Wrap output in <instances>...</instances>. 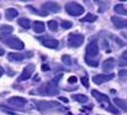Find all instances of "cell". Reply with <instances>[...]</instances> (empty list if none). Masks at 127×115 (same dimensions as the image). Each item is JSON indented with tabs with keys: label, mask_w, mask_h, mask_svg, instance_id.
Returning <instances> with one entry per match:
<instances>
[{
	"label": "cell",
	"mask_w": 127,
	"mask_h": 115,
	"mask_svg": "<svg viewBox=\"0 0 127 115\" xmlns=\"http://www.w3.org/2000/svg\"><path fill=\"white\" fill-rule=\"evenodd\" d=\"M113 101H114V104H116L117 106H120L123 111L127 113V101H126V100H122V99H117V97H116Z\"/></svg>",
	"instance_id": "cell-19"
},
{
	"label": "cell",
	"mask_w": 127,
	"mask_h": 115,
	"mask_svg": "<svg viewBox=\"0 0 127 115\" xmlns=\"http://www.w3.org/2000/svg\"><path fill=\"white\" fill-rule=\"evenodd\" d=\"M112 23L118 29H127V19H122L120 17H112Z\"/></svg>",
	"instance_id": "cell-11"
},
{
	"label": "cell",
	"mask_w": 127,
	"mask_h": 115,
	"mask_svg": "<svg viewBox=\"0 0 127 115\" xmlns=\"http://www.w3.org/2000/svg\"><path fill=\"white\" fill-rule=\"evenodd\" d=\"M76 81H78V78L75 76H70L69 77V83H75Z\"/></svg>",
	"instance_id": "cell-30"
},
{
	"label": "cell",
	"mask_w": 127,
	"mask_h": 115,
	"mask_svg": "<svg viewBox=\"0 0 127 115\" xmlns=\"http://www.w3.org/2000/svg\"><path fill=\"white\" fill-rule=\"evenodd\" d=\"M42 70H43V71H48V70H50V67H48L47 65H42Z\"/></svg>",
	"instance_id": "cell-31"
},
{
	"label": "cell",
	"mask_w": 127,
	"mask_h": 115,
	"mask_svg": "<svg viewBox=\"0 0 127 115\" xmlns=\"http://www.w3.org/2000/svg\"><path fill=\"white\" fill-rule=\"evenodd\" d=\"M120 66L121 67H126L127 66V51H125L120 57Z\"/></svg>",
	"instance_id": "cell-21"
},
{
	"label": "cell",
	"mask_w": 127,
	"mask_h": 115,
	"mask_svg": "<svg viewBox=\"0 0 127 115\" xmlns=\"http://www.w3.org/2000/svg\"><path fill=\"white\" fill-rule=\"evenodd\" d=\"M99 53V47L97 44V42L95 40H92L90 43L87 46V57L89 58H94V57H97Z\"/></svg>",
	"instance_id": "cell-7"
},
{
	"label": "cell",
	"mask_w": 127,
	"mask_h": 115,
	"mask_svg": "<svg viewBox=\"0 0 127 115\" xmlns=\"http://www.w3.org/2000/svg\"><path fill=\"white\" fill-rule=\"evenodd\" d=\"M74 99H75L76 101H79V102H88V96H85V95H83V94H78V95H74Z\"/></svg>",
	"instance_id": "cell-23"
},
{
	"label": "cell",
	"mask_w": 127,
	"mask_h": 115,
	"mask_svg": "<svg viewBox=\"0 0 127 115\" xmlns=\"http://www.w3.org/2000/svg\"><path fill=\"white\" fill-rule=\"evenodd\" d=\"M41 42H42V44H43L45 47L52 48V49L57 48V46H59V42L56 39H54V38H42Z\"/></svg>",
	"instance_id": "cell-14"
},
{
	"label": "cell",
	"mask_w": 127,
	"mask_h": 115,
	"mask_svg": "<svg viewBox=\"0 0 127 115\" xmlns=\"http://www.w3.org/2000/svg\"><path fill=\"white\" fill-rule=\"evenodd\" d=\"M3 75H4V68H3L1 66H0V77H1Z\"/></svg>",
	"instance_id": "cell-32"
},
{
	"label": "cell",
	"mask_w": 127,
	"mask_h": 115,
	"mask_svg": "<svg viewBox=\"0 0 127 115\" xmlns=\"http://www.w3.org/2000/svg\"><path fill=\"white\" fill-rule=\"evenodd\" d=\"M62 62H64V63H66L67 66H70L71 65V58L67 55H65V56H62Z\"/></svg>",
	"instance_id": "cell-28"
},
{
	"label": "cell",
	"mask_w": 127,
	"mask_h": 115,
	"mask_svg": "<svg viewBox=\"0 0 127 115\" xmlns=\"http://www.w3.org/2000/svg\"><path fill=\"white\" fill-rule=\"evenodd\" d=\"M47 25H48L50 30H52V32L57 30V28H59V23L56 22V20H50V22L47 23Z\"/></svg>",
	"instance_id": "cell-24"
},
{
	"label": "cell",
	"mask_w": 127,
	"mask_h": 115,
	"mask_svg": "<svg viewBox=\"0 0 127 115\" xmlns=\"http://www.w3.org/2000/svg\"><path fill=\"white\" fill-rule=\"evenodd\" d=\"M33 29H34V32L36 33H42V32H45V23H42V22H34L33 23Z\"/></svg>",
	"instance_id": "cell-18"
},
{
	"label": "cell",
	"mask_w": 127,
	"mask_h": 115,
	"mask_svg": "<svg viewBox=\"0 0 127 115\" xmlns=\"http://www.w3.org/2000/svg\"><path fill=\"white\" fill-rule=\"evenodd\" d=\"M26 57H32V53H26V55H22V53H9L8 55V59L12 61V62H20V61H23Z\"/></svg>",
	"instance_id": "cell-12"
},
{
	"label": "cell",
	"mask_w": 127,
	"mask_h": 115,
	"mask_svg": "<svg viewBox=\"0 0 127 115\" xmlns=\"http://www.w3.org/2000/svg\"><path fill=\"white\" fill-rule=\"evenodd\" d=\"M95 20H97V15H94L92 13H89L84 18H81V22H95Z\"/></svg>",
	"instance_id": "cell-22"
},
{
	"label": "cell",
	"mask_w": 127,
	"mask_h": 115,
	"mask_svg": "<svg viewBox=\"0 0 127 115\" xmlns=\"http://www.w3.org/2000/svg\"><path fill=\"white\" fill-rule=\"evenodd\" d=\"M84 42V36L83 34H78V33H74V34H69L67 38V44L69 47H74V48H78L83 44Z\"/></svg>",
	"instance_id": "cell-6"
},
{
	"label": "cell",
	"mask_w": 127,
	"mask_h": 115,
	"mask_svg": "<svg viewBox=\"0 0 127 115\" xmlns=\"http://www.w3.org/2000/svg\"><path fill=\"white\" fill-rule=\"evenodd\" d=\"M6 113H8L9 115H18V114H15V113H12V111H8V110H6Z\"/></svg>",
	"instance_id": "cell-35"
},
{
	"label": "cell",
	"mask_w": 127,
	"mask_h": 115,
	"mask_svg": "<svg viewBox=\"0 0 127 115\" xmlns=\"http://www.w3.org/2000/svg\"><path fill=\"white\" fill-rule=\"evenodd\" d=\"M92 95L97 99L98 101H100L102 106H103L105 110H108V111H111V113H113V114H118V110L116 109L114 106H112V104H111V101H109V97H108L107 95H104V94H102V92H99V91H97V90H93V91H92Z\"/></svg>",
	"instance_id": "cell-1"
},
{
	"label": "cell",
	"mask_w": 127,
	"mask_h": 115,
	"mask_svg": "<svg viewBox=\"0 0 127 115\" xmlns=\"http://www.w3.org/2000/svg\"><path fill=\"white\" fill-rule=\"evenodd\" d=\"M61 27L64 29H69V28L72 27V23L71 22H67V20H62V22H61Z\"/></svg>",
	"instance_id": "cell-27"
},
{
	"label": "cell",
	"mask_w": 127,
	"mask_h": 115,
	"mask_svg": "<svg viewBox=\"0 0 127 115\" xmlns=\"http://www.w3.org/2000/svg\"><path fill=\"white\" fill-rule=\"evenodd\" d=\"M4 53H5V52H4V49H3L1 47H0V56H3Z\"/></svg>",
	"instance_id": "cell-33"
},
{
	"label": "cell",
	"mask_w": 127,
	"mask_h": 115,
	"mask_svg": "<svg viewBox=\"0 0 127 115\" xmlns=\"http://www.w3.org/2000/svg\"><path fill=\"white\" fill-rule=\"evenodd\" d=\"M33 104L36 105V108L45 113V111H50V110H59L61 106L57 101H45V100H34Z\"/></svg>",
	"instance_id": "cell-2"
},
{
	"label": "cell",
	"mask_w": 127,
	"mask_h": 115,
	"mask_svg": "<svg viewBox=\"0 0 127 115\" xmlns=\"http://www.w3.org/2000/svg\"><path fill=\"white\" fill-rule=\"evenodd\" d=\"M85 62L88 65H90V66H93V67H98V61H95V59H93V58H89V57H85Z\"/></svg>",
	"instance_id": "cell-26"
},
{
	"label": "cell",
	"mask_w": 127,
	"mask_h": 115,
	"mask_svg": "<svg viewBox=\"0 0 127 115\" xmlns=\"http://www.w3.org/2000/svg\"><path fill=\"white\" fill-rule=\"evenodd\" d=\"M43 9L48 13H59L60 5H57V3H54V1H47L43 4Z\"/></svg>",
	"instance_id": "cell-13"
},
{
	"label": "cell",
	"mask_w": 127,
	"mask_h": 115,
	"mask_svg": "<svg viewBox=\"0 0 127 115\" xmlns=\"http://www.w3.org/2000/svg\"><path fill=\"white\" fill-rule=\"evenodd\" d=\"M61 77H62V75H56L47 83V85L45 86L46 87V94H48V95H57L59 94V81L61 80Z\"/></svg>",
	"instance_id": "cell-4"
},
{
	"label": "cell",
	"mask_w": 127,
	"mask_h": 115,
	"mask_svg": "<svg viewBox=\"0 0 127 115\" xmlns=\"http://www.w3.org/2000/svg\"><path fill=\"white\" fill-rule=\"evenodd\" d=\"M17 15H18V10L14 9V8H9V9L5 10V17H6L8 20H13V19H15Z\"/></svg>",
	"instance_id": "cell-16"
},
{
	"label": "cell",
	"mask_w": 127,
	"mask_h": 115,
	"mask_svg": "<svg viewBox=\"0 0 127 115\" xmlns=\"http://www.w3.org/2000/svg\"><path fill=\"white\" fill-rule=\"evenodd\" d=\"M122 37L127 39V33H126V32H122Z\"/></svg>",
	"instance_id": "cell-34"
},
{
	"label": "cell",
	"mask_w": 127,
	"mask_h": 115,
	"mask_svg": "<svg viewBox=\"0 0 127 115\" xmlns=\"http://www.w3.org/2000/svg\"><path fill=\"white\" fill-rule=\"evenodd\" d=\"M114 10H116V13H120V14H127V10L123 8V5L118 4V5H116L114 6Z\"/></svg>",
	"instance_id": "cell-25"
},
{
	"label": "cell",
	"mask_w": 127,
	"mask_h": 115,
	"mask_svg": "<svg viewBox=\"0 0 127 115\" xmlns=\"http://www.w3.org/2000/svg\"><path fill=\"white\" fill-rule=\"evenodd\" d=\"M61 99V101H64V102H67V99H65V97H60Z\"/></svg>",
	"instance_id": "cell-36"
},
{
	"label": "cell",
	"mask_w": 127,
	"mask_h": 115,
	"mask_svg": "<svg viewBox=\"0 0 127 115\" xmlns=\"http://www.w3.org/2000/svg\"><path fill=\"white\" fill-rule=\"evenodd\" d=\"M65 9L66 12L70 14V15H74V17H79L84 13V6H81L80 4L75 3V1H70L65 5Z\"/></svg>",
	"instance_id": "cell-5"
},
{
	"label": "cell",
	"mask_w": 127,
	"mask_h": 115,
	"mask_svg": "<svg viewBox=\"0 0 127 115\" xmlns=\"http://www.w3.org/2000/svg\"><path fill=\"white\" fill-rule=\"evenodd\" d=\"M18 24L24 29H28V28H31V20L27 18H20V19H18Z\"/></svg>",
	"instance_id": "cell-20"
},
{
	"label": "cell",
	"mask_w": 127,
	"mask_h": 115,
	"mask_svg": "<svg viewBox=\"0 0 127 115\" xmlns=\"http://www.w3.org/2000/svg\"><path fill=\"white\" fill-rule=\"evenodd\" d=\"M81 83H83V86H85V87H88V86H89V78H88L87 76H84V77H81Z\"/></svg>",
	"instance_id": "cell-29"
},
{
	"label": "cell",
	"mask_w": 127,
	"mask_h": 115,
	"mask_svg": "<svg viewBox=\"0 0 127 115\" xmlns=\"http://www.w3.org/2000/svg\"><path fill=\"white\" fill-rule=\"evenodd\" d=\"M8 104L12 105L14 108H20V106H24L27 104V100L23 97H19V96H14V97H10L8 99Z\"/></svg>",
	"instance_id": "cell-9"
},
{
	"label": "cell",
	"mask_w": 127,
	"mask_h": 115,
	"mask_svg": "<svg viewBox=\"0 0 127 115\" xmlns=\"http://www.w3.org/2000/svg\"><path fill=\"white\" fill-rule=\"evenodd\" d=\"M113 77H114L113 74H108V75H97V76L93 77V81H94V83H97V85H100V83H103V82L111 81Z\"/></svg>",
	"instance_id": "cell-10"
},
{
	"label": "cell",
	"mask_w": 127,
	"mask_h": 115,
	"mask_svg": "<svg viewBox=\"0 0 127 115\" xmlns=\"http://www.w3.org/2000/svg\"><path fill=\"white\" fill-rule=\"evenodd\" d=\"M12 32H13V27H10V25H1L0 27V37L9 36Z\"/></svg>",
	"instance_id": "cell-17"
},
{
	"label": "cell",
	"mask_w": 127,
	"mask_h": 115,
	"mask_svg": "<svg viewBox=\"0 0 127 115\" xmlns=\"http://www.w3.org/2000/svg\"><path fill=\"white\" fill-rule=\"evenodd\" d=\"M0 42H3L4 44H6L8 47L10 48H14V49H23L24 48V43L22 40H20L19 38L17 37H13V36H3V37H0Z\"/></svg>",
	"instance_id": "cell-3"
},
{
	"label": "cell",
	"mask_w": 127,
	"mask_h": 115,
	"mask_svg": "<svg viewBox=\"0 0 127 115\" xmlns=\"http://www.w3.org/2000/svg\"><path fill=\"white\" fill-rule=\"evenodd\" d=\"M114 68V59L113 58H108L105 59L103 63H102V70L104 72H111Z\"/></svg>",
	"instance_id": "cell-15"
},
{
	"label": "cell",
	"mask_w": 127,
	"mask_h": 115,
	"mask_svg": "<svg viewBox=\"0 0 127 115\" xmlns=\"http://www.w3.org/2000/svg\"><path fill=\"white\" fill-rule=\"evenodd\" d=\"M36 70V66L34 65H27L23 70V72L20 74V76L18 77V81H26L28 78H31V76L33 75V72Z\"/></svg>",
	"instance_id": "cell-8"
}]
</instances>
